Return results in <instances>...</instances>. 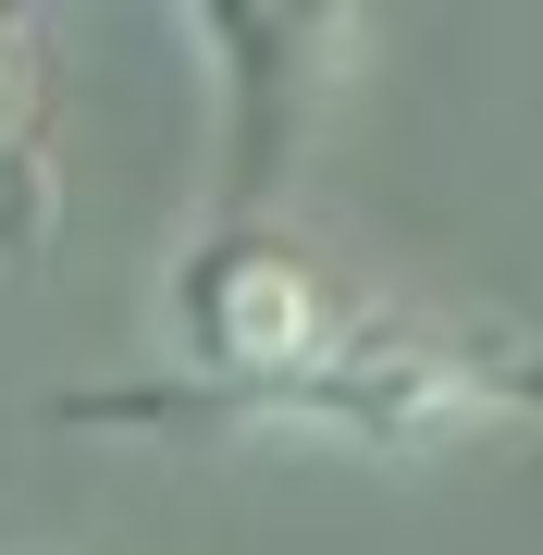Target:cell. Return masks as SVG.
<instances>
[{"instance_id": "7a4b0ae2", "label": "cell", "mask_w": 543, "mask_h": 555, "mask_svg": "<svg viewBox=\"0 0 543 555\" xmlns=\"http://www.w3.org/2000/svg\"><path fill=\"white\" fill-rule=\"evenodd\" d=\"M346 309L359 297H346L309 247H284L272 222H210V235L173 259V284H161V321L185 346L173 396H260V383H284Z\"/></svg>"}, {"instance_id": "3957f363", "label": "cell", "mask_w": 543, "mask_h": 555, "mask_svg": "<svg viewBox=\"0 0 543 555\" xmlns=\"http://www.w3.org/2000/svg\"><path fill=\"white\" fill-rule=\"evenodd\" d=\"M50 50L25 13H0V259H38L50 235Z\"/></svg>"}, {"instance_id": "6da1fadb", "label": "cell", "mask_w": 543, "mask_h": 555, "mask_svg": "<svg viewBox=\"0 0 543 555\" xmlns=\"http://www.w3.org/2000/svg\"><path fill=\"white\" fill-rule=\"evenodd\" d=\"M62 420H137V433H309V444H359V456H432V444L506 433V420H543V358L359 297L284 383H260V396L100 383V396H62Z\"/></svg>"}]
</instances>
